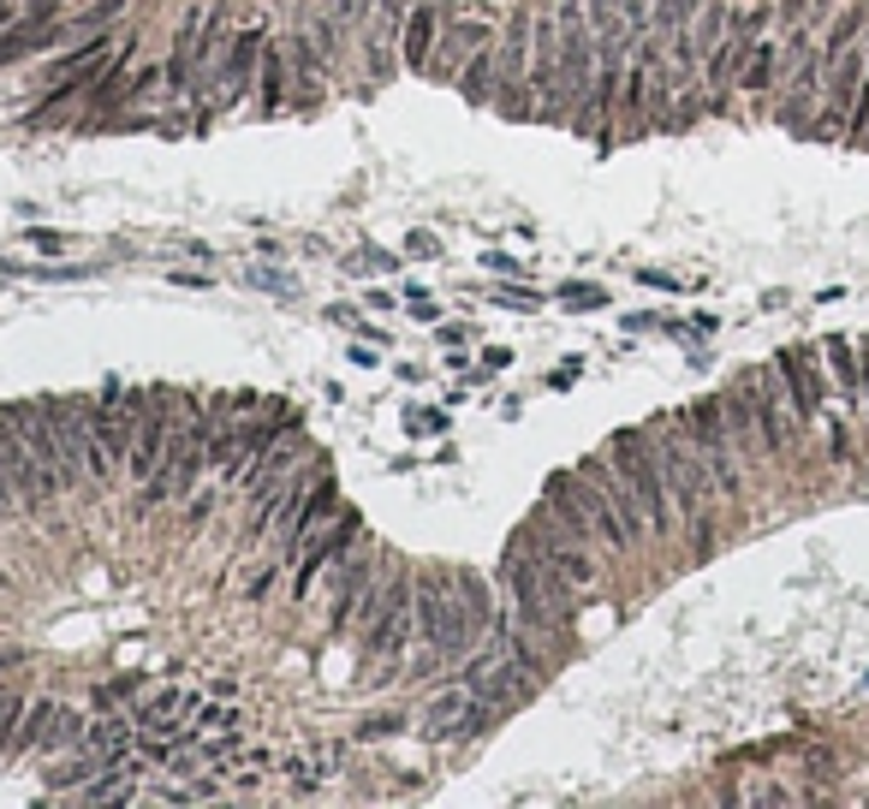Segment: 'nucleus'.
<instances>
[{
	"label": "nucleus",
	"instance_id": "obj_38",
	"mask_svg": "<svg viewBox=\"0 0 869 809\" xmlns=\"http://www.w3.org/2000/svg\"><path fill=\"white\" fill-rule=\"evenodd\" d=\"M281 572H286V560H274V565H262V572H257V577H250V589H245V596H250V601H262V596H269V589H274V584H281Z\"/></svg>",
	"mask_w": 869,
	"mask_h": 809
},
{
	"label": "nucleus",
	"instance_id": "obj_25",
	"mask_svg": "<svg viewBox=\"0 0 869 809\" xmlns=\"http://www.w3.org/2000/svg\"><path fill=\"white\" fill-rule=\"evenodd\" d=\"M286 60H293V72H298V84H305V90H316V84L327 78V54H322L316 30H310V36H298V42L286 48Z\"/></svg>",
	"mask_w": 869,
	"mask_h": 809
},
{
	"label": "nucleus",
	"instance_id": "obj_51",
	"mask_svg": "<svg viewBox=\"0 0 869 809\" xmlns=\"http://www.w3.org/2000/svg\"><path fill=\"white\" fill-rule=\"evenodd\" d=\"M346 358H351V363H358V370H375V351H370V346H351V351H346Z\"/></svg>",
	"mask_w": 869,
	"mask_h": 809
},
{
	"label": "nucleus",
	"instance_id": "obj_47",
	"mask_svg": "<svg viewBox=\"0 0 869 809\" xmlns=\"http://www.w3.org/2000/svg\"><path fill=\"white\" fill-rule=\"evenodd\" d=\"M464 339H471V327H459V322L440 327V346H464Z\"/></svg>",
	"mask_w": 869,
	"mask_h": 809
},
{
	"label": "nucleus",
	"instance_id": "obj_26",
	"mask_svg": "<svg viewBox=\"0 0 869 809\" xmlns=\"http://www.w3.org/2000/svg\"><path fill=\"white\" fill-rule=\"evenodd\" d=\"M286 66H293V60H286V48H262V66H257V78H262V113H274L281 108V96H286Z\"/></svg>",
	"mask_w": 869,
	"mask_h": 809
},
{
	"label": "nucleus",
	"instance_id": "obj_54",
	"mask_svg": "<svg viewBox=\"0 0 869 809\" xmlns=\"http://www.w3.org/2000/svg\"><path fill=\"white\" fill-rule=\"evenodd\" d=\"M864 690H869V673H864Z\"/></svg>",
	"mask_w": 869,
	"mask_h": 809
},
{
	"label": "nucleus",
	"instance_id": "obj_12",
	"mask_svg": "<svg viewBox=\"0 0 869 809\" xmlns=\"http://www.w3.org/2000/svg\"><path fill=\"white\" fill-rule=\"evenodd\" d=\"M339 512V488H334V476H316V483L298 495V506L286 512V524H281V560L293 565L298 553H305V542L316 536V530L327 524V518Z\"/></svg>",
	"mask_w": 869,
	"mask_h": 809
},
{
	"label": "nucleus",
	"instance_id": "obj_39",
	"mask_svg": "<svg viewBox=\"0 0 869 809\" xmlns=\"http://www.w3.org/2000/svg\"><path fill=\"white\" fill-rule=\"evenodd\" d=\"M406 310H411V315H418V322H440V310H435V298H430V293H423V286H411V293H406Z\"/></svg>",
	"mask_w": 869,
	"mask_h": 809
},
{
	"label": "nucleus",
	"instance_id": "obj_6",
	"mask_svg": "<svg viewBox=\"0 0 869 809\" xmlns=\"http://www.w3.org/2000/svg\"><path fill=\"white\" fill-rule=\"evenodd\" d=\"M745 394H750V411H757L768 464H786L792 452L804 447V423L792 416L786 387H780V370H774V363H768V370H745Z\"/></svg>",
	"mask_w": 869,
	"mask_h": 809
},
{
	"label": "nucleus",
	"instance_id": "obj_10",
	"mask_svg": "<svg viewBox=\"0 0 869 809\" xmlns=\"http://www.w3.org/2000/svg\"><path fill=\"white\" fill-rule=\"evenodd\" d=\"M358 643L375 655V661H394V667L406 661V649L418 643V607H411V577L406 572H399V584H394V596H387L382 619H375Z\"/></svg>",
	"mask_w": 869,
	"mask_h": 809
},
{
	"label": "nucleus",
	"instance_id": "obj_29",
	"mask_svg": "<svg viewBox=\"0 0 869 809\" xmlns=\"http://www.w3.org/2000/svg\"><path fill=\"white\" fill-rule=\"evenodd\" d=\"M495 720H500V708H488V702H476V697H471V708H464V714H459V726H452L447 738L471 744V738H483V732L495 726Z\"/></svg>",
	"mask_w": 869,
	"mask_h": 809
},
{
	"label": "nucleus",
	"instance_id": "obj_43",
	"mask_svg": "<svg viewBox=\"0 0 869 809\" xmlns=\"http://www.w3.org/2000/svg\"><path fill=\"white\" fill-rule=\"evenodd\" d=\"M30 245H36V250H48V257H54V250H66L72 238H66V233H48V226H30Z\"/></svg>",
	"mask_w": 869,
	"mask_h": 809
},
{
	"label": "nucleus",
	"instance_id": "obj_3",
	"mask_svg": "<svg viewBox=\"0 0 869 809\" xmlns=\"http://www.w3.org/2000/svg\"><path fill=\"white\" fill-rule=\"evenodd\" d=\"M608 459H613V471L625 476V488L637 495V506H644L649 542H667L679 530V512H673V495H667V476H661V459H655L649 435L644 428H613Z\"/></svg>",
	"mask_w": 869,
	"mask_h": 809
},
{
	"label": "nucleus",
	"instance_id": "obj_5",
	"mask_svg": "<svg viewBox=\"0 0 869 809\" xmlns=\"http://www.w3.org/2000/svg\"><path fill=\"white\" fill-rule=\"evenodd\" d=\"M679 423H685V435L697 440V452H703V464H709L715 488H721L727 500L745 495V459H738V447H733V428H727L721 399H697V404H685V411H679Z\"/></svg>",
	"mask_w": 869,
	"mask_h": 809
},
{
	"label": "nucleus",
	"instance_id": "obj_30",
	"mask_svg": "<svg viewBox=\"0 0 869 809\" xmlns=\"http://www.w3.org/2000/svg\"><path fill=\"white\" fill-rule=\"evenodd\" d=\"M822 423H828V452H834V464H852V459H858V447H852V428H846V416H840V411H822Z\"/></svg>",
	"mask_w": 869,
	"mask_h": 809
},
{
	"label": "nucleus",
	"instance_id": "obj_37",
	"mask_svg": "<svg viewBox=\"0 0 869 809\" xmlns=\"http://www.w3.org/2000/svg\"><path fill=\"white\" fill-rule=\"evenodd\" d=\"M60 12H66V0H24L18 18H24V24H54Z\"/></svg>",
	"mask_w": 869,
	"mask_h": 809
},
{
	"label": "nucleus",
	"instance_id": "obj_45",
	"mask_svg": "<svg viewBox=\"0 0 869 809\" xmlns=\"http://www.w3.org/2000/svg\"><path fill=\"white\" fill-rule=\"evenodd\" d=\"M637 281H644V286H661V293H679V281H673V274H661V269H637Z\"/></svg>",
	"mask_w": 869,
	"mask_h": 809
},
{
	"label": "nucleus",
	"instance_id": "obj_48",
	"mask_svg": "<svg viewBox=\"0 0 869 809\" xmlns=\"http://www.w3.org/2000/svg\"><path fill=\"white\" fill-rule=\"evenodd\" d=\"M488 269H495V274H519L524 262H519V257H500V250H495V257H488Z\"/></svg>",
	"mask_w": 869,
	"mask_h": 809
},
{
	"label": "nucleus",
	"instance_id": "obj_32",
	"mask_svg": "<svg viewBox=\"0 0 869 809\" xmlns=\"http://www.w3.org/2000/svg\"><path fill=\"white\" fill-rule=\"evenodd\" d=\"M399 732H406V714H363V720H358V738H363V744L399 738Z\"/></svg>",
	"mask_w": 869,
	"mask_h": 809
},
{
	"label": "nucleus",
	"instance_id": "obj_34",
	"mask_svg": "<svg viewBox=\"0 0 869 809\" xmlns=\"http://www.w3.org/2000/svg\"><path fill=\"white\" fill-rule=\"evenodd\" d=\"M18 720H24V697L18 690H0V750L12 744V732H18Z\"/></svg>",
	"mask_w": 869,
	"mask_h": 809
},
{
	"label": "nucleus",
	"instance_id": "obj_14",
	"mask_svg": "<svg viewBox=\"0 0 869 809\" xmlns=\"http://www.w3.org/2000/svg\"><path fill=\"white\" fill-rule=\"evenodd\" d=\"M262 48H269V24H262V18H250L245 30L226 36V48L215 60V78L226 84V96H233V101L250 90V78H257V66H262Z\"/></svg>",
	"mask_w": 869,
	"mask_h": 809
},
{
	"label": "nucleus",
	"instance_id": "obj_33",
	"mask_svg": "<svg viewBox=\"0 0 869 809\" xmlns=\"http://www.w3.org/2000/svg\"><path fill=\"white\" fill-rule=\"evenodd\" d=\"M250 286H262V293H274V298H298L305 286L293 281V274H281V269H250Z\"/></svg>",
	"mask_w": 869,
	"mask_h": 809
},
{
	"label": "nucleus",
	"instance_id": "obj_50",
	"mask_svg": "<svg viewBox=\"0 0 869 809\" xmlns=\"http://www.w3.org/2000/svg\"><path fill=\"white\" fill-rule=\"evenodd\" d=\"M483 363H488V370H507V363H512V351H507V346H488V358H483Z\"/></svg>",
	"mask_w": 869,
	"mask_h": 809
},
{
	"label": "nucleus",
	"instance_id": "obj_4",
	"mask_svg": "<svg viewBox=\"0 0 869 809\" xmlns=\"http://www.w3.org/2000/svg\"><path fill=\"white\" fill-rule=\"evenodd\" d=\"M512 542H519V548H531L536 560L554 565L560 577H572L578 589H596V584H601V560H596V548H584V542H578L572 530H566L560 518H554V506H548V500L536 506V512L524 518L519 530H512Z\"/></svg>",
	"mask_w": 869,
	"mask_h": 809
},
{
	"label": "nucleus",
	"instance_id": "obj_1",
	"mask_svg": "<svg viewBox=\"0 0 869 809\" xmlns=\"http://www.w3.org/2000/svg\"><path fill=\"white\" fill-rule=\"evenodd\" d=\"M500 589H507L512 619H519V631L536 643V649H543V643H560V631L572 625V613H578V584L560 577L554 565H543L531 548H519V542H507V553H500Z\"/></svg>",
	"mask_w": 869,
	"mask_h": 809
},
{
	"label": "nucleus",
	"instance_id": "obj_31",
	"mask_svg": "<svg viewBox=\"0 0 869 809\" xmlns=\"http://www.w3.org/2000/svg\"><path fill=\"white\" fill-rule=\"evenodd\" d=\"M560 303H566V310H601V303H608V293H601L596 281H566V286H560Z\"/></svg>",
	"mask_w": 869,
	"mask_h": 809
},
{
	"label": "nucleus",
	"instance_id": "obj_36",
	"mask_svg": "<svg viewBox=\"0 0 869 809\" xmlns=\"http://www.w3.org/2000/svg\"><path fill=\"white\" fill-rule=\"evenodd\" d=\"M447 428V411H418V404H406V435H440Z\"/></svg>",
	"mask_w": 869,
	"mask_h": 809
},
{
	"label": "nucleus",
	"instance_id": "obj_9",
	"mask_svg": "<svg viewBox=\"0 0 869 809\" xmlns=\"http://www.w3.org/2000/svg\"><path fill=\"white\" fill-rule=\"evenodd\" d=\"M560 476V488L572 495L578 506H584V518H589V530H596V542H601V553H613V560H625V553L637 548V536L625 530V518L613 512V500H608V488L601 483H589L584 471H554Z\"/></svg>",
	"mask_w": 869,
	"mask_h": 809
},
{
	"label": "nucleus",
	"instance_id": "obj_18",
	"mask_svg": "<svg viewBox=\"0 0 869 809\" xmlns=\"http://www.w3.org/2000/svg\"><path fill=\"white\" fill-rule=\"evenodd\" d=\"M721 411H727V428H733V447H738V459H745V464L768 459V447H762V428H757V411H750L745 382H738L733 394H721Z\"/></svg>",
	"mask_w": 869,
	"mask_h": 809
},
{
	"label": "nucleus",
	"instance_id": "obj_42",
	"mask_svg": "<svg viewBox=\"0 0 869 809\" xmlns=\"http://www.w3.org/2000/svg\"><path fill=\"white\" fill-rule=\"evenodd\" d=\"M132 697H137L132 679H113V685H102V708H120V702H132Z\"/></svg>",
	"mask_w": 869,
	"mask_h": 809
},
{
	"label": "nucleus",
	"instance_id": "obj_19",
	"mask_svg": "<svg viewBox=\"0 0 869 809\" xmlns=\"http://www.w3.org/2000/svg\"><path fill=\"white\" fill-rule=\"evenodd\" d=\"M197 702H203V690L167 685V690H156V697H137V702H132V720H137V726H161V720H185V714H197Z\"/></svg>",
	"mask_w": 869,
	"mask_h": 809
},
{
	"label": "nucleus",
	"instance_id": "obj_46",
	"mask_svg": "<svg viewBox=\"0 0 869 809\" xmlns=\"http://www.w3.org/2000/svg\"><path fill=\"white\" fill-rule=\"evenodd\" d=\"M18 506H24V500H18V488H12L7 476H0V518H12V512H18Z\"/></svg>",
	"mask_w": 869,
	"mask_h": 809
},
{
	"label": "nucleus",
	"instance_id": "obj_13",
	"mask_svg": "<svg viewBox=\"0 0 869 809\" xmlns=\"http://www.w3.org/2000/svg\"><path fill=\"white\" fill-rule=\"evenodd\" d=\"M536 685H543V673H536V667L524 661V655H512V649H507V655H500V661L488 667L483 679H471L464 690H471L476 702H488V708H512V702H531V697H536Z\"/></svg>",
	"mask_w": 869,
	"mask_h": 809
},
{
	"label": "nucleus",
	"instance_id": "obj_23",
	"mask_svg": "<svg viewBox=\"0 0 869 809\" xmlns=\"http://www.w3.org/2000/svg\"><path fill=\"white\" fill-rule=\"evenodd\" d=\"M120 12H125V0H96V7H78L72 18H60V36H108L113 24H120Z\"/></svg>",
	"mask_w": 869,
	"mask_h": 809
},
{
	"label": "nucleus",
	"instance_id": "obj_53",
	"mask_svg": "<svg viewBox=\"0 0 869 809\" xmlns=\"http://www.w3.org/2000/svg\"><path fill=\"white\" fill-rule=\"evenodd\" d=\"M12 18H18V12H12V0H0V30H7Z\"/></svg>",
	"mask_w": 869,
	"mask_h": 809
},
{
	"label": "nucleus",
	"instance_id": "obj_52",
	"mask_svg": "<svg viewBox=\"0 0 869 809\" xmlns=\"http://www.w3.org/2000/svg\"><path fill=\"white\" fill-rule=\"evenodd\" d=\"M363 303H370V310H394V303H399V298H394V293H382V286H375V293H370V298H363Z\"/></svg>",
	"mask_w": 869,
	"mask_h": 809
},
{
	"label": "nucleus",
	"instance_id": "obj_11",
	"mask_svg": "<svg viewBox=\"0 0 869 809\" xmlns=\"http://www.w3.org/2000/svg\"><path fill=\"white\" fill-rule=\"evenodd\" d=\"M375 572H382V560H375L363 542H358V548H346V553H339V560L322 572V577H327V631H346V625H351V601H358V589L370 584Z\"/></svg>",
	"mask_w": 869,
	"mask_h": 809
},
{
	"label": "nucleus",
	"instance_id": "obj_44",
	"mask_svg": "<svg viewBox=\"0 0 869 809\" xmlns=\"http://www.w3.org/2000/svg\"><path fill=\"white\" fill-rule=\"evenodd\" d=\"M327 12H334L339 24H358L363 12H370V7H363V0H327Z\"/></svg>",
	"mask_w": 869,
	"mask_h": 809
},
{
	"label": "nucleus",
	"instance_id": "obj_17",
	"mask_svg": "<svg viewBox=\"0 0 869 809\" xmlns=\"http://www.w3.org/2000/svg\"><path fill=\"white\" fill-rule=\"evenodd\" d=\"M435 36H440V0H418L406 12V42H399V60L411 72H423L435 60Z\"/></svg>",
	"mask_w": 869,
	"mask_h": 809
},
{
	"label": "nucleus",
	"instance_id": "obj_22",
	"mask_svg": "<svg viewBox=\"0 0 869 809\" xmlns=\"http://www.w3.org/2000/svg\"><path fill=\"white\" fill-rule=\"evenodd\" d=\"M464 708H471V690L452 685V679H447V690H435V697L423 702V732H430V738H447V732L459 726Z\"/></svg>",
	"mask_w": 869,
	"mask_h": 809
},
{
	"label": "nucleus",
	"instance_id": "obj_20",
	"mask_svg": "<svg viewBox=\"0 0 869 809\" xmlns=\"http://www.w3.org/2000/svg\"><path fill=\"white\" fill-rule=\"evenodd\" d=\"M84 750L108 756V768L120 762L125 750H137V720L132 714H108V720H90L84 726Z\"/></svg>",
	"mask_w": 869,
	"mask_h": 809
},
{
	"label": "nucleus",
	"instance_id": "obj_28",
	"mask_svg": "<svg viewBox=\"0 0 869 809\" xmlns=\"http://www.w3.org/2000/svg\"><path fill=\"white\" fill-rule=\"evenodd\" d=\"M191 726H197V738H203V732H245V714L226 708V702H197Z\"/></svg>",
	"mask_w": 869,
	"mask_h": 809
},
{
	"label": "nucleus",
	"instance_id": "obj_15",
	"mask_svg": "<svg viewBox=\"0 0 869 809\" xmlns=\"http://www.w3.org/2000/svg\"><path fill=\"white\" fill-rule=\"evenodd\" d=\"M822 363H828V375H834V394H840V404H846L852 416H864V404H869L864 351H852V339H846V334H828V339H822Z\"/></svg>",
	"mask_w": 869,
	"mask_h": 809
},
{
	"label": "nucleus",
	"instance_id": "obj_8",
	"mask_svg": "<svg viewBox=\"0 0 869 809\" xmlns=\"http://www.w3.org/2000/svg\"><path fill=\"white\" fill-rule=\"evenodd\" d=\"M774 370H780V387H786L792 416H798L804 428L822 423V411H828V363H822V351L786 346V351H774Z\"/></svg>",
	"mask_w": 869,
	"mask_h": 809
},
{
	"label": "nucleus",
	"instance_id": "obj_7",
	"mask_svg": "<svg viewBox=\"0 0 869 809\" xmlns=\"http://www.w3.org/2000/svg\"><path fill=\"white\" fill-rule=\"evenodd\" d=\"M358 542H363V512H358V506H339V512L327 518L316 536L305 542V553L293 560V565H298V577H293V601H310V596H316L322 572H327V565H334L346 548H358Z\"/></svg>",
	"mask_w": 869,
	"mask_h": 809
},
{
	"label": "nucleus",
	"instance_id": "obj_27",
	"mask_svg": "<svg viewBox=\"0 0 869 809\" xmlns=\"http://www.w3.org/2000/svg\"><path fill=\"white\" fill-rule=\"evenodd\" d=\"M727 30H733V12H727V7H703L697 18H691V48L709 54V48L727 42Z\"/></svg>",
	"mask_w": 869,
	"mask_h": 809
},
{
	"label": "nucleus",
	"instance_id": "obj_41",
	"mask_svg": "<svg viewBox=\"0 0 869 809\" xmlns=\"http://www.w3.org/2000/svg\"><path fill=\"white\" fill-rule=\"evenodd\" d=\"M215 506H221V495H197V506H191V512H185V530H203Z\"/></svg>",
	"mask_w": 869,
	"mask_h": 809
},
{
	"label": "nucleus",
	"instance_id": "obj_40",
	"mask_svg": "<svg viewBox=\"0 0 869 809\" xmlns=\"http://www.w3.org/2000/svg\"><path fill=\"white\" fill-rule=\"evenodd\" d=\"M406 250H411V257H423V262H430V257H440V238H435V233H423V226H418V233L406 238Z\"/></svg>",
	"mask_w": 869,
	"mask_h": 809
},
{
	"label": "nucleus",
	"instance_id": "obj_21",
	"mask_svg": "<svg viewBox=\"0 0 869 809\" xmlns=\"http://www.w3.org/2000/svg\"><path fill=\"white\" fill-rule=\"evenodd\" d=\"M780 84V42L774 36H757L745 54V66H738V90L745 96H768Z\"/></svg>",
	"mask_w": 869,
	"mask_h": 809
},
{
	"label": "nucleus",
	"instance_id": "obj_24",
	"mask_svg": "<svg viewBox=\"0 0 869 809\" xmlns=\"http://www.w3.org/2000/svg\"><path fill=\"white\" fill-rule=\"evenodd\" d=\"M495 84H500V72H495V54H483V48H476L471 72H464V78H459V96L471 101V108H488V101H495Z\"/></svg>",
	"mask_w": 869,
	"mask_h": 809
},
{
	"label": "nucleus",
	"instance_id": "obj_49",
	"mask_svg": "<svg viewBox=\"0 0 869 809\" xmlns=\"http://www.w3.org/2000/svg\"><path fill=\"white\" fill-rule=\"evenodd\" d=\"M578 382V363H560V370L548 375V387H572Z\"/></svg>",
	"mask_w": 869,
	"mask_h": 809
},
{
	"label": "nucleus",
	"instance_id": "obj_2",
	"mask_svg": "<svg viewBox=\"0 0 869 809\" xmlns=\"http://www.w3.org/2000/svg\"><path fill=\"white\" fill-rule=\"evenodd\" d=\"M649 435H655V459H661V476H667V495H673L679 524L691 530L697 553H709L715 548V495H721V488H715V476H709V464H703L697 440L685 435L679 411L673 416H655Z\"/></svg>",
	"mask_w": 869,
	"mask_h": 809
},
{
	"label": "nucleus",
	"instance_id": "obj_16",
	"mask_svg": "<svg viewBox=\"0 0 869 809\" xmlns=\"http://www.w3.org/2000/svg\"><path fill=\"white\" fill-rule=\"evenodd\" d=\"M167 428H173V416H161V399H149V411L137 416V440H132V459H125V471H132V483H149V476L161 471V452H167Z\"/></svg>",
	"mask_w": 869,
	"mask_h": 809
},
{
	"label": "nucleus",
	"instance_id": "obj_35",
	"mask_svg": "<svg viewBox=\"0 0 869 809\" xmlns=\"http://www.w3.org/2000/svg\"><path fill=\"white\" fill-rule=\"evenodd\" d=\"M495 303H500V310H524V315H531V310H543V293H536V286H500Z\"/></svg>",
	"mask_w": 869,
	"mask_h": 809
}]
</instances>
